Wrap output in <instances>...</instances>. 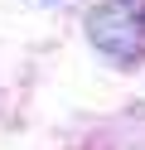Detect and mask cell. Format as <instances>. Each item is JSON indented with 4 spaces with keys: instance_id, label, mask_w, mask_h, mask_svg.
Segmentation results:
<instances>
[{
    "instance_id": "6da1fadb",
    "label": "cell",
    "mask_w": 145,
    "mask_h": 150,
    "mask_svg": "<svg viewBox=\"0 0 145 150\" xmlns=\"http://www.w3.org/2000/svg\"><path fill=\"white\" fill-rule=\"evenodd\" d=\"M87 39L111 63L135 68L145 58V0H102L87 15Z\"/></svg>"
}]
</instances>
